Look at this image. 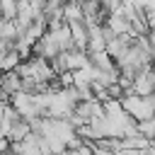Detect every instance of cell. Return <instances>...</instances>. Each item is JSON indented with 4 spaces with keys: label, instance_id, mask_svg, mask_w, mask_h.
Returning <instances> with one entry per match:
<instances>
[{
    "label": "cell",
    "instance_id": "cell-1",
    "mask_svg": "<svg viewBox=\"0 0 155 155\" xmlns=\"http://www.w3.org/2000/svg\"><path fill=\"white\" fill-rule=\"evenodd\" d=\"M119 104H121V109L126 111V116L131 119V121H145V119H150L153 114H155V104H153V99L150 97H140V94H133V92H124L121 97H119Z\"/></svg>",
    "mask_w": 155,
    "mask_h": 155
},
{
    "label": "cell",
    "instance_id": "cell-2",
    "mask_svg": "<svg viewBox=\"0 0 155 155\" xmlns=\"http://www.w3.org/2000/svg\"><path fill=\"white\" fill-rule=\"evenodd\" d=\"M10 107L24 119V121H34V119H41V111H39V107H36V99H34V94H29V92H15L12 97H10Z\"/></svg>",
    "mask_w": 155,
    "mask_h": 155
},
{
    "label": "cell",
    "instance_id": "cell-3",
    "mask_svg": "<svg viewBox=\"0 0 155 155\" xmlns=\"http://www.w3.org/2000/svg\"><path fill=\"white\" fill-rule=\"evenodd\" d=\"M68 29H70L73 46L80 48V51H87V24H85L82 19H78V22H68Z\"/></svg>",
    "mask_w": 155,
    "mask_h": 155
},
{
    "label": "cell",
    "instance_id": "cell-4",
    "mask_svg": "<svg viewBox=\"0 0 155 155\" xmlns=\"http://www.w3.org/2000/svg\"><path fill=\"white\" fill-rule=\"evenodd\" d=\"M0 90L7 92L10 97L22 90V78L17 75V70H5V73H0Z\"/></svg>",
    "mask_w": 155,
    "mask_h": 155
},
{
    "label": "cell",
    "instance_id": "cell-5",
    "mask_svg": "<svg viewBox=\"0 0 155 155\" xmlns=\"http://www.w3.org/2000/svg\"><path fill=\"white\" fill-rule=\"evenodd\" d=\"M61 155H92V148L82 143V145H78V148H65Z\"/></svg>",
    "mask_w": 155,
    "mask_h": 155
},
{
    "label": "cell",
    "instance_id": "cell-6",
    "mask_svg": "<svg viewBox=\"0 0 155 155\" xmlns=\"http://www.w3.org/2000/svg\"><path fill=\"white\" fill-rule=\"evenodd\" d=\"M5 153H10V140L0 136V155H5Z\"/></svg>",
    "mask_w": 155,
    "mask_h": 155
},
{
    "label": "cell",
    "instance_id": "cell-7",
    "mask_svg": "<svg viewBox=\"0 0 155 155\" xmlns=\"http://www.w3.org/2000/svg\"><path fill=\"white\" fill-rule=\"evenodd\" d=\"M114 155H140V150H133V148H121V150H116Z\"/></svg>",
    "mask_w": 155,
    "mask_h": 155
},
{
    "label": "cell",
    "instance_id": "cell-8",
    "mask_svg": "<svg viewBox=\"0 0 155 155\" xmlns=\"http://www.w3.org/2000/svg\"><path fill=\"white\" fill-rule=\"evenodd\" d=\"M2 119H5V104H0V124H2Z\"/></svg>",
    "mask_w": 155,
    "mask_h": 155
},
{
    "label": "cell",
    "instance_id": "cell-9",
    "mask_svg": "<svg viewBox=\"0 0 155 155\" xmlns=\"http://www.w3.org/2000/svg\"><path fill=\"white\" fill-rule=\"evenodd\" d=\"M148 97H150V99H153V104H155V90H153V92H150Z\"/></svg>",
    "mask_w": 155,
    "mask_h": 155
},
{
    "label": "cell",
    "instance_id": "cell-10",
    "mask_svg": "<svg viewBox=\"0 0 155 155\" xmlns=\"http://www.w3.org/2000/svg\"><path fill=\"white\" fill-rule=\"evenodd\" d=\"M5 155H19V153H12V150H10V153H5Z\"/></svg>",
    "mask_w": 155,
    "mask_h": 155
}]
</instances>
